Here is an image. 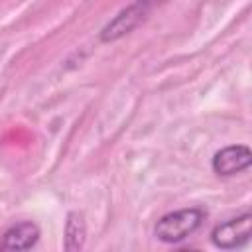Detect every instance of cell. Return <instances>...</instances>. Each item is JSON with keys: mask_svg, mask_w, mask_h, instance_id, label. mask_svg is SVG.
I'll return each instance as SVG.
<instances>
[{"mask_svg": "<svg viewBox=\"0 0 252 252\" xmlns=\"http://www.w3.org/2000/svg\"><path fill=\"white\" fill-rule=\"evenodd\" d=\"M165 0H134L132 4H128L126 8H122L98 33V39L102 43H110L116 41L124 35H128L134 28H138L148 16L150 12L159 6Z\"/></svg>", "mask_w": 252, "mask_h": 252, "instance_id": "cell-2", "label": "cell"}, {"mask_svg": "<svg viewBox=\"0 0 252 252\" xmlns=\"http://www.w3.org/2000/svg\"><path fill=\"white\" fill-rule=\"evenodd\" d=\"M85 240H87V224H85L83 213H79V211L67 213L65 232H63V248L67 252H79V250H83Z\"/></svg>", "mask_w": 252, "mask_h": 252, "instance_id": "cell-6", "label": "cell"}, {"mask_svg": "<svg viewBox=\"0 0 252 252\" xmlns=\"http://www.w3.org/2000/svg\"><path fill=\"white\" fill-rule=\"evenodd\" d=\"M250 234H252V215L242 213L226 222L217 224L211 230V242L220 250H232L244 246L250 240Z\"/></svg>", "mask_w": 252, "mask_h": 252, "instance_id": "cell-3", "label": "cell"}, {"mask_svg": "<svg viewBox=\"0 0 252 252\" xmlns=\"http://www.w3.org/2000/svg\"><path fill=\"white\" fill-rule=\"evenodd\" d=\"M207 219V211L201 207H187L179 211H171L154 226V236L165 244H177L183 242L187 236H191Z\"/></svg>", "mask_w": 252, "mask_h": 252, "instance_id": "cell-1", "label": "cell"}, {"mask_svg": "<svg viewBox=\"0 0 252 252\" xmlns=\"http://www.w3.org/2000/svg\"><path fill=\"white\" fill-rule=\"evenodd\" d=\"M39 240V226L32 220H22L12 224L0 240V250L2 252H20V250H30L35 246Z\"/></svg>", "mask_w": 252, "mask_h": 252, "instance_id": "cell-5", "label": "cell"}, {"mask_svg": "<svg viewBox=\"0 0 252 252\" xmlns=\"http://www.w3.org/2000/svg\"><path fill=\"white\" fill-rule=\"evenodd\" d=\"M252 163V152L248 146L244 144H234V146H226L222 150H219L213 156L211 167L217 175L222 177H230L236 173H242L250 167Z\"/></svg>", "mask_w": 252, "mask_h": 252, "instance_id": "cell-4", "label": "cell"}]
</instances>
